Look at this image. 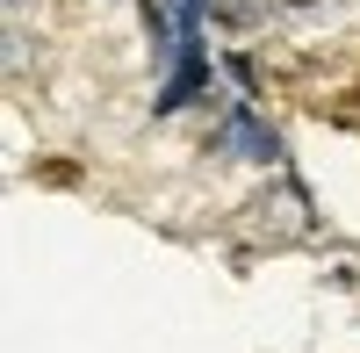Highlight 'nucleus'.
I'll use <instances>...</instances> for the list:
<instances>
[]
</instances>
